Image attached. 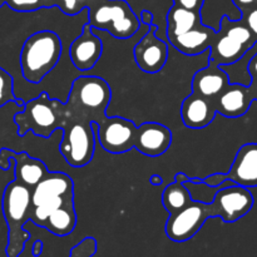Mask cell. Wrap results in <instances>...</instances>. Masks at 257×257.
<instances>
[{
  "instance_id": "1",
  "label": "cell",
  "mask_w": 257,
  "mask_h": 257,
  "mask_svg": "<svg viewBox=\"0 0 257 257\" xmlns=\"http://www.w3.org/2000/svg\"><path fill=\"white\" fill-rule=\"evenodd\" d=\"M32 208V188L14 180L5 186L2 200V210L8 225V257H19L29 241L30 233L24 230L29 221Z\"/></svg>"
},
{
  "instance_id": "2",
  "label": "cell",
  "mask_w": 257,
  "mask_h": 257,
  "mask_svg": "<svg viewBox=\"0 0 257 257\" xmlns=\"http://www.w3.org/2000/svg\"><path fill=\"white\" fill-rule=\"evenodd\" d=\"M62 40L52 30H40L30 35L20 52L22 74L29 83L42 82L59 63Z\"/></svg>"
},
{
  "instance_id": "3",
  "label": "cell",
  "mask_w": 257,
  "mask_h": 257,
  "mask_svg": "<svg viewBox=\"0 0 257 257\" xmlns=\"http://www.w3.org/2000/svg\"><path fill=\"white\" fill-rule=\"evenodd\" d=\"M65 118V104L52 99L47 92H42L39 97L25 103L22 112L14 115V123L20 137H24L28 132H33L42 138H49L55 131L62 128Z\"/></svg>"
},
{
  "instance_id": "4",
  "label": "cell",
  "mask_w": 257,
  "mask_h": 257,
  "mask_svg": "<svg viewBox=\"0 0 257 257\" xmlns=\"http://www.w3.org/2000/svg\"><path fill=\"white\" fill-rule=\"evenodd\" d=\"M110 98V87L103 78L80 75L73 82L65 107L69 112L74 113L75 117L97 123L105 115Z\"/></svg>"
},
{
  "instance_id": "5",
  "label": "cell",
  "mask_w": 257,
  "mask_h": 257,
  "mask_svg": "<svg viewBox=\"0 0 257 257\" xmlns=\"http://www.w3.org/2000/svg\"><path fill=\"white\" fill-rule=\"evenodd\" d=\"M220 25V30L208 50L210 64L232 65L255 47L257 39L245 20L235 22L225 15Z\"/></svg>"
},
{
  "instance_id": "6",
  "label": "cell",
  "mask_w": 257,
  "mask_h": 257,
  "mask_svg": "<svg viewBox=\"0 0 257 257\" xmlns=\"http://www.w3.org/2000/svg\"><path fill=\"white\" fill-rule=\"evenodd\" d=\"M67 108V107H65ZM60 130L63 138L59 151L65 162L72 167H84L93 160L95 151V132L90 120L69 115Z\"/></svg>"
},
{
  "instance_id": "7",
  "label": "cell",
  "mask_w": 257,
  "mask_h": 257,
  "mask_svg": "<svg viewBox=\"0 0 257 257\" xmlns=\"http://www.w3.org/2000/svg\"><path fill=\"white\" fill-rule=\"evenodd\" d=\"M89 24L92 28L105 30L113 38L128 39L141 28V20L135 14L131 5L124 0H103L90 7Z\"/></svg>"
},
{
  "instance_id": "8",
  "label": "cell",
  "mask_w": 257,
  "mask_h": 257,
  "mask_svg": "<svg viewBox=\"0 0 257 257\" xmlns=\"http://www.w3.org/2000/svg\"><path fill=\"white\" fill-rule=\"evenodd\" d=\"M211 217H215L211 202L192 200L185 208L170 215L165 226L166 236L173 242H185L191 240Z\"/></svg>"
},
{
  "instance_id": "9",
  "label": "cell",
  "mask_w": 257,
  "mask_h": 257,
  "mask_svg": "<svg viewBox=\"0 0 257 257\" xmlns=\"http://www.w3.org/2000/svg\"><path fill=\"white\" fill-rule=\"evenodd\" d=\"M95 137L104 151L120 155L135 148L137 125L131 119L122 117H104L97 123L92 122Z\"/></svg>"
},
{
  "instance_id": "10",
  "label": "cell",
  "mask_w": 257,
  "mask_h": 257,
  "mask_svg": "<svg viewBox=\"0 0 257 257\" xmlns=\"http://www.w3.org/2000/svg\"><path fill=\"white\" fill-rule=\"evenodd\" d=\"M252 193L248 188L235 185L232 181H226L221 185L211 202L215 217H220L223 222L232 223L247 215L253 207Z\"/></svg>"
},
{
  "instance_id": "11",
  "label": "cell",
  "mask_w": 257,
  "mask_h": 257,
  "mask_svg": "<svg viewBox=\"0 0 257 257\" xmlns=\"http://www.w3.org/2000/svg\"><path fill=\"white\" fill-rule=\"evenodd\" d=\"M148 28V32L136 44L133 54L136 64L142 72L155 74L161 72L167 63L168 47L161 38L156 35L157 27L153 23Z\"/></svg>"
},
{
  "instance_id": "12",
  "label": "cell",
  "mask_w": 257,
  "mask_h": 257,
  "mask_svg": "<svg viewBox=\"0 0 257 257\" xmlns=\"http://www.w3.org/2000/svg\"><path fill=\"white\" fill-rule=\"evenodd\" d=\"M14 161L15 180L27 187L33 188L44 178L48 171L47 166L39 158H33L27 152H15L9 148L0 150V168L8 171L12 166L9 161Z\"/></svg>"
},
{
  "instance_id": "13",
  "label": "cell",
  "mask_w": 257,
  "mask_h": 257,
  "mask_svg": "<svg viewBox=\"0 0 257 257\" xmlns=\"http://www.w3.org/2000/svg\"><path fill=\"white\" fill-rule=\"evenodd\" d=\"M92 29V25L85 23L80 35L73 40L69 48V55L73 65L82 72L92 70L103 53L102 40L94 35Z\"/></svg>"
},
{
  "instance_id": "14",
  "label": "cell",
  "mask_w": 257,
  "mask_h": 257,
  "mask_svg": "<svg viewBox=\"0 0 257 257\" xmlns=\"http://www.w3.org/2000/svg\"><path fill=\"white\" fill-rule=\"evenodd\" d=\"M172 143V132L170 128L157 122H145L137 127L135 148L148 157L165 155Z\"/></svg>"
},
{
  "instance_id": "15",
  "label": "cell",
  "mask_w": 257,
  "mask_h": 257,
  "mask_svg": "<svg viewBox=\"0 0 257 257\" xmlns=\"http://www.w3.org/2000/svg\"><path fill=\"white\" fill-rule=\"evenodd\" d=\"M226 178L242 187H257V143H246L238 148Z\"/></svg>"
},
{
  "instance_id": "16",
  "label": "cell",
  "mask_w": 257,
  "mask_h": 257,
  "mask_svg": "<svg viewBox=\"0 0 257 257\" xmlns=\"http://www.w3.org/2000/svg\"><path fill=\"white\" fill-rule=\"evenodd\" d=\"M216 112L227 118L242 117L250 109L253 102L247 85L230 83L215 100Z\"/></svg>"
},
{
  "instance_id": "17",
  "label": "cell",
  "mask_w": 257,
  "mask_h": 257,
  "mask_svg": "<svg viewBox=\"0 0 257 257\" xmlns=\"http://www.w3.org/2000/svg\"><path fill=\"white\" fill-rule=\"evenodd\" d=\"M215 102L208 98L192 93L185 98L181 105V117L183 124L191 130H202L215 119Z\"/></svg>"
},
{
  "instance_id": "18",
  "label": "cell",
  "mask_w": 257,
  "mask_h": 257,
  "mask_svg": "<svg viewBox=\"0 0 257 257\" xmlns=\"http://www.w3.org/2000/svg\"><path fill=\"white\" fill-rule=\"evenodd\" d=\"M230 84L227 72L220 65L208 64L195 73L192 78V93L215 100Z\"/></svg>"
},
{
  "instance_id": "19",
  "label": "cell",
  "mask_w": 257,
  "mask_h": 257,
  "mask_svg": "<svg viewBox=\"0 0 257 257\" xmlns=\"http://www.w3.org/2000/svg\"><path fill=\"white\" fill-rule=\"evenodd\" d=\"M72 177L63 172H48L37 186L32 188V207L42 202L74 193Z\"/></svg>"
},
{
  "instance_id": "20",
  "label": "cell",
  "mask_w": 257,
  "mask_h": 257,
  "mask_svg": "<svg viewBox=\"0 0 257 257\" xmlns=\"http://www.w3.org/2000/svg\"><path fill=\"white\" fill-rule=\"evenodd\" d=\"M216 35H217L216 30L210 27H206L201 23L193 29L170 39V43L182 54L193 57V55L207 52L215 40Z\"/></svg>"
},
{
  "instance_id": "21",
  "label": "cell",
  "mask_w": 257,
  "mask_h": 257,
  "mask_svg": "<svg viewBox=\"0 0 257 257\" xmlns=\"http://www.w3.org/2000/svg\"><path fill=\"white\" fill-rule=\"evenodd\" d=\"M75 226H77V213H75L74 201H69L50 213L49 217L45 220L43 228L52 232L53 235L63 237L70 235L74 231Z\"/></svg>"
},
{
  "instance_id": "22",
  "label": "cell",
  "mask_w": 257,
  "mask_h": 257,
  "mask_svg": "<svg viewBox=\"0 0 257 257\" xmlns=\"http://www.w3.org/2000/svg\"><path fill=\"white\" fill-rule=\"evenodd\" d=\"M201 12L185 9L173 5L167 14V37L168 39L178 37L201 24Z\"/></svg>"
},
{
  "instance_id": "23",
  "label": "cell",
  "mask_w": 257,
  "mask_h": 257,
  "mask_svg": "<svg viewBox=\"0 0 257 257\" xmlns=\"http://www.w3.org/2000/svg\"><path fill=\"white\" fill-rule=\"evenodd\" d=\"M190 192L183 183L172 182L165 188L162 193V205L170 215L178 212L191 203Z\"/></svg>"
},
{
  "instance_id": "24",
  "label": "cell",
  "mask_w": 257,
  "mask_h": 257,
  "mask_svg": "<svg viewBox=\"0 0 257 257\" xmlns=\"http://www.w3.org/2000/svg\"><path fill=\"white\" fill-rule=\"evenodd\" d=\"M10 102H14L20 108H24V100L18 99L14 94V79L12 74L0 67V108Z\"/></svg>"
},
{
  "instance_id": "25",
  "label": "cell",
  "mask_w": 257,
  "mask_h": 257,
  "mask_svg": "<svg viewBox=\"0 0 257 257\" xmlns=\"http://www.w3.org/2000/svg\"><path fill=\"white\" fill-rule=\"evenodd\" d=\"M97 252V240L85 237L70 250L69 257H93Z\"/></svg>"
},
{
  "instance_id": "26",
  "label": "cell",
  "mask_w": 257,
  "mask_h": 257,
  "mask_svg": "<svg viewBox=\"0 0 257 257\" xmlns=\"http://www.w3.org/2000/svg\"><path fill=\"white\" fill-rule=\"evenodd\" d=\"M5 4L14 12L30 13L45 7L44 0H5Z\"/></svg>"
},
{
  "instance_id": "27",
  "label": "cell",
  "mask_w": 257,
  "mask_h": 257,
  "mask_svg": "<svg viewBox=\"0 0 257 257\" xmlns=\"http://www.w3.org/2000/svg\"><path fill=\"white\" fill-rule=\"evenodd\" d=\"M203 3H205V0H173V5L193 10V12H201Z\"/></svg>"
},
{
  "instance_id": "28",
  "label": "cell",
  "mask_w": 257,
  "mask_h": 257,
  "mask_svg": "<svg viewBox=\"0 0 257 257\" xmlns=\"http://www.w3.org/2000/svg\"><path fill=\"white\" fill-rule=\"evenodd\" d=\"M226 181H227L226 173H213V175H210L206 178H203L202 182L205 183V185L210 186V187H218V186H221L222 183H225Z\"/></svg>"
},
{
  "instance_id": "29",
  "label": "cell",
  "mask_w": 257,
  "mask_h": 257,
  "mask_svg": "<svg viewBox=\"0 0 257 257\" xmlns=\"http://www.w3.org/2000/svg\"><path fill=\"white\" fill-rule=\"evenodd\" d=\"M245 23L257 39V8L251 9L245 18Z\"/></svg>"
},
{
  "instance_id": "30",
  "label": "cell",
  "mask_w": 257,
  "mask_h": 257,
  "mask_svg": "<svg viewBox=\"0 0 257 257\" xmlns=\"http://www.w3.org/2000/svg\"><path fill=\"white\" fill-rule=\"evenodd\" d=\"M246 69H247L248 75H250V79H252V78H257V52L253 53L252 57L250 58Z\"/></svg>"
},
{
  "instance_id": "31",
  "label": "cell",
  "mask_w": 257,
  "mask_h": 257,
  "mask_svg": "<svg viewBox=\"0 0 257 257\" xmlns=\"http://www.w3.org/2000/svg\"><path fill=\"white\" fill-rule=\"evenodd\" d=\"M232 2L241 12L245 13L246 10H248L253 4H255L256 0H232Z\"/></svg>"
},
{
  "instance_id": "32",
  "label": "cell",
  "mask_w": 257,
  "mask_h": 257,
  "mask_svg": "<svg viewBox=\"0 0 257 257\" xmlns=\"http://www.w3.org/2000/svg\"><path fill=\"white\" fill-rule=\"evenodd\" d=\"M140 20H141V23H145L146 25H148V27H150V25L153 23L152 13L148 12V10H143V12L141 13Z\"/></svg>"
},
{
  "instance_id": "33",
  "label": "cell",
  "mask_w": 257,
  "mask_h": 257,
  "mask_svg": "<svg viewBox=\"0 0 257 257\" xmlns=\"http://www.w3.org/2000/svg\"><path fill=\"white\" fill-rule=\"evenodd\" d=\"M247 88L252 100H257V78H252L250 80V84L247 85Z\"/></svg>"
},
{
  "instance_id": "34",
  "label": "cell",
  "mask_w": 257,
  "mask_h": 257,
  "mask_svg": "<svg viewBox=\"0 0 257 257\" xmlns=\"http://www.w3.org/2000/svg\"><path fill=\"white\" fill-rule=\"evenodd\" d=\"M43 252V241L42 240H37L34 243H33V248H32V253L34 257H39Z\"/></svg>"
},
{
  "instance_id": "35",
  "label": "cell",
  "mask_w": 257,
  "mask_h": 257,
  "mask_svg": "<svg viewBox=\"0 0 257 257\" xmlns=\"http://www.w3.org/2000/svg\"><path fill=\"white\" fill-rule=\"evenodd\" d=\"M150 183L152 186H161L163 183V178L160 175H152L150 178Z\"/></svg>"
},
{
  "instance_id": "36",
  "label": "cell",
  "mask_w": 257,
  "mask_h": 257,
  "mask_svg": "<svg viewBox=\"0 0 257 257\" xmlns=\"http://www.w3.org/2000/svg\"><path fill=\"white\" fill-rule=\"evenodd\" d=\"M175 181H176V182L185 183V182H187V181H190V177H188V176L186 175V173H183V172H178V173H176V176H175Z\"/></svg>"
},
{
  "instance_id": "37",
  "label": "cell",
  "mask_w": 257,
  "mask_h": 257,
  "mask_svg": "<svg viewBox=\"0 0 257 257\" xmlns=\"http://www.w3.org/2000/svg\"><path fill=\"white\" fill-rule=\"evenodd\" d=\"M3 5H5V0H0V8H2Z\"/></svg>"
}]
</instances>
